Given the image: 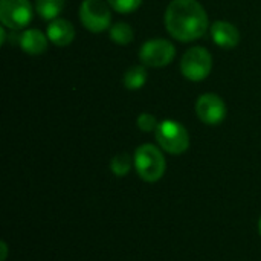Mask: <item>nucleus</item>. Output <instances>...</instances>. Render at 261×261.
<instances>
[{"label": "nucleus", "mask_w": 261, "mask_h": 261, "mask_svg": "<svg viewBox=\"0 0 261 261\" xmlns=\"http://www.w3.org/2000/svg\"><path fill=\"white\" fill-rule=\"evenodd\" d=\"M158 125H159V122L151 113H142L138 118V127L142 132H153V130L158 128Z\"/></svg>", "instance_id": "nucleus-17"}, {"label": "nucleus", "mask_w": 261, "mask_h": 261, "mask_svg": "<svg viewBox=\"0 0 261 261\" xmlns=\"http://www.w3.org/2000/svg\"><path fill=\"white\" fill-rule=\"evenodd\" d=\"M165 28L176 40L190 43L208 31V14L197 0H173L165 11Z\"/></svg>", "instance_id": "nucleus-1"}, {"label": "nucleus", "mask_w": 261, "mask_h": 261, "mask_svg": "<svg viewBox=\"0 0 261 261\" xmlns=\"http://www.w3.org/2000/svg\"><path fill=\"white\" fill-rule=\"evenodd\" d=\"M46 35L55 46H69L75 38V28L66 18H55L49 23Z\"/></svg>", "instance_id": "nucleus-10"}, {"label": "nucleus", "mask_w": 261, "mask_h": 261, "mask_svg": "<svg viewBox=\"0 0 261 261\" xmlns=\"http://www.w3.org/2000/svg\"><path fill=\"white\" fill-rule=\"evenodd\" d=\"M109 5L116 11V12H121V14H130L133 11H136L142 0H107Z\"/></svg>", "instance_id": "nucleus-16"}, {"label": "nucleus", "mask_w": 261, "mask_h": 261, "mask_svg": "<svg viewBox=\"0 0 261 261\" xmlns=\"http://www.w3.org/2000/svg\"><path fill=\"white\" fill-rule=\"evenodd\" d=\"M110 38L118 44H128L133 40V29L130 24L119 21L110 28Z\"/></svg>", "instance_id": "nucleus-14"}, {"label": "nucleus", "mask_w": 261, "mask_h": 261, "mask_svg": "<svg viewBox=\"0 0 261 261\" xmlns=\"http://www.w3.org/2000/svg\"><path fill=\"white\" fill-rule=\"evenodd\" d=\"M32 5L29 0H0V20L12 31L23 29L32 20Z\"/></svg>", "instance_id": "nucleus-6"}, {"label": "nucleus", "mask_w": 261, "mask_h": 261, "mask_svg": "<svg viewBox=\"0 0 261 261\" xmlns=\"http://www.w3.org/2000/svg\"><path fill=\"white\" fill-rule=\"evenodd\" d=\"M211 37L214 43L223 49H232L240 43V32L239 29L225 20H219L211 24Z\"/></svg>", "instance_id": "nucleus-9"}, {"label": "nucleus", "mask_w": 261, "mask_h": 261, "mask_svg": "<svg viewBox=\"0 0 261 261\" xmlns=\"http://www.w3.org/2000/svg\"><path fill=\"white\" fill-rule=\"evenodd\" d=\"M213 67L211 54L200 46L188 49L180 61V72L190 81H202L205 80Z\"/></svg>", "instance_id": "nucleus-4"}, {"label": "nucleus", "mask_w": 261, "mask_h": 261, "mask_svg": "<svg viewBox=\"0 0 261 261\" xmlns=\"http://www.w3.org/2000/svg\"><path fill=\"white\" fill-rule=\"evenodd\" d=\"M110 168L116 176H125L132 168V158L127 153H119L112 159Z\"/></svg>", "instance_id": "nucleus-15"}, {"label": "nucleus", "mask_w": 261, "mask_h": 261, "mask_svg": "<svg viewBox=\"0 0 261 261\" xmlns=\"http://www.w3.org/2000/svg\"><path fill=\"white\" fill-rule=\"evenodd\" d=\"M156 141L165 150L171 154H182L190 147V136L187 128L173 119H165L159 122L158 128L154 130Z\"/></svg>", "instance_id": "nucleus-3"}, {"label": "nucleus", "mask_w": 261, "mask_h": 261, "mask_svg": "<svg viewBox=\"0 0 261 261\" xmlns=\"http://www.w3.org/2000/svg\"><path fill=\"white\" fill-rule=\"evenodd\" d=\"M258 231H260V234H261V217H260V222H258Z\"/></svg>", "instance_id": "nucleus-18"}, {"label": "nucleus", "mask_w": 261, "mask_h": 261, "mask_svg": "<svg viewBox=\"0 0 261 261\" xmlns=\"http://www.w3.org/2000/svg\"><path fill=\"white\" fill-rule=\"evenodd\" d=\"M135 168L145 182H156L165 173V158L161 150L151 144H144L135 151Z\"/></svg>", "instance_id": "nucleus-2"}, {"label": "nucleus", "mask_w": 261, "mask_h": 261, "mask_svg": "<svg viewBox=\"0 0 261 261\" xmlns=\"http://www.w3.org/2000/svg\"><path fill=\"white\" fill-rule=\"evenodd\" d=\"M66 0H35L37 14L43 20H55L64 8Z\"/></svg>", "instance_id": "nucleus-12"}, {"label": "nucleus", "mask_w": 261, "mask_h": 261, "mask_svg": "<svg viewBox=\"0 0 261 261\" xmlns=\"http://www.w3.org/2000/svg\"><path fill=\"white\" fill-rule=\"evenodd\" d=\"M47 35L38 29H26L18 35V46L29 55H40L47 49Z\"/></svg>", "instance_id": "nucleus-11"}, {"label": "nucleus", "mask_w": 261, "mask_h": 261, "mask_svg": "<svg viewBox=\"0 0 261 261\" xmlns=\"http://www.w3.org/2000/svg\"><path fill=\"white\" fill-rule=\"evenodd\" d=\"M176 55V47L171 41L164 38L150 40L142 44L139 50V58L145 66L150 67H164L173 61Z\"/></svg>", "instance_id": "nucleus-7"}, {"label": "nucleus", "mask_w": 261, "mask_h": 261, "mask_svg": "<svg viewBox=\"0 0 261 261\" xmlns=\"http://www.w3.org/2000/svg\"><path fill=\"white\" fill-rule=\"evenodd\" d=\"M80 20L90 32H102L110 28L112 14L102 0H84L80 8Z\"/></svg>", "instance_id": "nucleus-5"}, {"label": "nucleus", "mask_w": 261, "mask_h": 261, "mask_svg": "<svg viewBox=\"0 0 261 261\" xmlns=\"http://www.w3.org/2000/svg\"><path fill=\"white\" fill-rule=\"evenodd\" d=\"M147 81V70L144 66H133L124 75V86L128 90L141 89Z\"/></svg>", "instance_id": "nucleus-13"}, {"label": "nucleus", "mask_w": 261, "mask_h": 261, "mask_svg": "<svg viewBox=\"0 0 261 261\" xmlns=\"http://www.w3.org/2000/svg\"><path fill=\"white\" fill-rule=\"evenodd\" d=\"M196 113L202 122L208 125H217L226 118V106L219 95L205 93L196 102Z\"/></svg>", "instance_id": "nucleus-8"}]
</instances>
